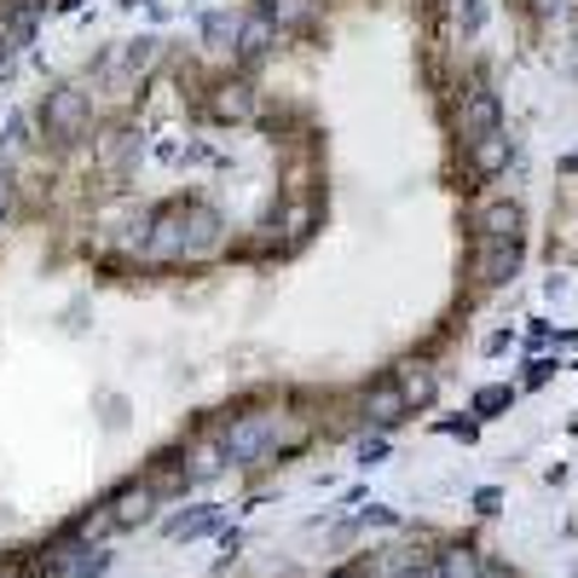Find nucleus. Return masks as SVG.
<instances>
[{"mask_svg": "<svg viewBox=\"0 0 578 578\" xmlns=\"http://www.w3.org/2000/svg\"><path fill=\"white\" fill-rule=\"evenodd\" d=\"M273 446H278V411H255V417L232 423V434H226V458L232 463H255Z\"/></svg>", "mask_w": 578, "mask_h": 578, "instance_id": "1", "label": "nucleus"}, {"mask_svg": "<svg viewBox=\"0 0 578 578\" xmlns=\"http://www.w3.org/2000/svg\"><path fill=\"white\" fill-rule=\"evenodd\" d=\"M88 93L81 88H53L47 93V105H41V122H47V134L53 139H76L81 128H88Z\"/></svg>", "mask_w": 578, "mask_h": 578, "instance_id": "2", "label": "nucleus"}, {"mask_svg": "<svg viewBox=\"0 0 578 578\" xmlns=\"http://www.w3.org/2000/svg\"><path fill=\"white\" fill-rule=\"evenodd\" d=\"M498 128H504V105H498V93H492V88H469L463 111H458V134L474 144V139H486V134H498Z\"/></svg>", "mask_w": 578, "mask_h": 578, "instance_id": "3", "label": "nucleus"}, {"mask_svg": "<svg viewBox=\"0 0 578 578\" xmlns=\"http://www.w3.org/2000/svg\"><path fill=\"white\" fill-rule=\"evenodd\" d=\"M521 273V243L515 238H481V250H474V278L481 284H504Z\"/></svg>", "mask_w": 578, "mask_h": 578, "instance_id": "4", "label": "nucleus"}, {"mask_svg": "<svg viewBox=\"0 0 578 578\" xmlns=\"http://www.w3.org/2000/svg\"><path fill=\"white\" fill-rule=\"evenodd\" d=\"M144 255H151V261H180V255H185V203H180V209H169V215L151 226V238H144Z\"/></svg>", "mask_w": 578, "mask_h": 578, "instance_id": "5", "label": "nucleus"}, {"mask_svg": "<svg viewBox=\"0 0 578 578\" xmlns=\"http://www.w3.org/2000/svg\"><path fill=\"white\" fill-rule=\"evenodd\" d=\"M220 243V215L203 203H185V255H209Z\"/></svg>", "mask_w": 578, "mask_h": 578, "instance_id": "6", "label": "nucleus"}, {"mask_svg": "<svg viewBox=\"0 0 578 578\" xmlns=\"http://www.w3.org/2000/svg\"><path fill=\"white\" fill-rule=\"evenodd\" d=\"M250 111H255V93L243 88V81H226V88L209 99V116L215 122H250Z\"/></svg>", "mask_w": 578, "mask_h": 578, "instance_id": "7", "label": "nucleus"}, {"mask_svg": "<svg viewBox=\"0 0 578 578\" xmlns=\"http://www.w3.org/2000/svg\"><path fill=\"white\" fill-rule=\"evenodd\" d=\"M474 232L481 238H521V203H492V209H481Z\"/></svg>", "mask_w": 578, "mask_h": 578, "instance_id": "8", "label": "nucleus"}, {"mask_svg": "<svg viewBox=\"0 0 578 578\" xmlns=\"http://www.w3.org/2000/svg\"><path fill=\"white\" fill-rule=\"evenodd\" d=\"M469 162H474V180H492V174L509 162V139H504V134L474 139V144H469Z\"/></svg>", "mask_w": 578, "mask_h": 578, "instance_id": "9", "label": "nucleus"}, {"mask_svg": "<svg viewBox=\"0 0 578 578\" xmlns=\"http://www.w3.org/2000/svg\"><path fill=\"white\" fill-rule=\"evenodd\" d=\"M405 400H411L405 388H377V394L365 400V417L377 423V428H388V423H400V417H405Z\"/></svg>", "mask_w": 578, "mask_h": 578, "instance_id": "10", "label": "nucleus"}, {"mask_svg": "<svg viewBox=\"0 0 578 578\" xmlns=\"http://www.w3.org/2000/svg\"><path fill=\"white\" fill-rule=\"evenodd\" d=\"M144 515H151V486H128V492H116V504H111V521H116V527H139Z\"/></svg>", "mask_w": 578, "mask_h": 578, "instance_id": "11", "label": "nucleus"}, {"mask_svg": "<svg viewBox=\"0 0 578 578\" xmlns=\"http://www.w3.org/2000/svg\"><path fill=\"white\" fill-rule=\"evenodd\" d=\"M266 41H273V18H250V24H243V35H238V58L243 65H255V58L266 53Z\"/></svg>", "mask_w": 578, "mask_h": 578, "instance_id": "12", "label": "nucleus"}, {"mask_svg": "<svg viewBox=\"0 0 578 578\" xmlns=\"http://www.w3.org/2000/svg\"><path fill=\"white\" fill-rule=\"evenodd\" d=\"M486 567L474 562V550L469 544H451L446 555H440V578H481Z\"/></svg>", "mask_w": 578, "mask_h": 578, "instance_id": "13", "label": "nucleus"}, {"mask_svg": "<svg viewBox=\"0 0 578 578\" xmlns=\"http://www.w3.org/2000/svg\"><path fill=\"white\" fill-rule=\"evenodd\" d=\"M266 18L284 30H296V24H313V0H266Z\"/></svg>", "mask_w": 578, "mask_h": 578, "instance_id": "14", "label": "nucleus"}, {"mask_svg": "<svg viewBox=\"0 0 578 578\" xmlns=\"http://www.w3.org/2000/svg\"><path fill=\"white\" fill-rule=\"evenodd\" d=\"M215 521V509H197V515H180V521L169 527V539H185V532H203V527H209Z\"/></svg>", "mask_w": 578, "mask_h": 578, "instance_id": "15", "label": "nucleus"}, {"mask_svg": "<svg viewBox=\"0 0 578 578\" xmlns=\"http://www.w3.org/2000/svg\"><path fill=\"white\" fill-rule=\"evenodd\" d=\"M203 30H209V41H238V35H243L232 18H203Z\"/></svg>", "mask_w": 578, "mask_h": 578, "instance_id": "16", "label": "nucleus"}, {"mask_svg": "<svg viewBox=\"0 0 578 578\" xmlns=\"http://www.w3.org/2000/svg\"><path fill=\"white\" fill-rule=\"evenodd\" d=\"M504 405H509V388H486V394H481V417H498Z\"/></svg>", "mask_w": 578, "mask_h": 578, "instance_id": "17", "label": "nucleus"}, {"mask_svg": "<svg viewBox=\"0 0 578 578\" xmlns=\"http://www.w3.org/2000/svg\"><path fill=\"white\" fill-rule=\"evenodd\" d=\"M394 578H440V562H434V567H405V573H394Z\"/></svg>", "mask_w": 578, "mask_h": 578, "instance_id": "18", "label": "nucleus"}, {"mask_svg": "<svg viewBox=\"0 0 578 578\" xmlns=\"http://www.w3.org/2000/svg\"><path fill=\"white\" fill-rule=\"evenodd\" d=\"M532 7H539V12L550 18V12H562V7H567V0H532Z\"/></svg>", "mask_w": 578, "mask_h": 578, "instance_id": "19", "label": "nucleus"}, {"mask_svg": "<svg viewBox=\"0 0 578 578\" xmlns=\"http://www.w3.org/2000/svg\"><path fill=\"white\" fill-rule=\"evenodd\" d=\"M7 209H12V185L0 180V215H7Z\"/></svg>", "mask_w": 578, "mask_h": 578, "instance_id": "20", "label": "nucleus"}, {"mask_svg": "<svg viewBox=\"0 0 578 578\" xmlns=\"http://www.w3.org/2000/svg\"><path fill=\"white\" fill-rule=\"evenodd\" d=\"M330 578H365L359 567H342V573H330Z\"/></svg>", "mask_w": 578, "mask_h": 578, "instance_id": "21", "label": "nucleus"}, {"mask_svg": "<svg viewBox=\"0 0 578 578\" xmlns=\"http://www.w3.org/2000/svg\"><path fill=\"white\" fill-rule=\"evenodd\" d=\"M481 578H509V573H504V567H486V573H481Z\"/></svg>", "mask_w": 578, "mask_h": 578, "instance_id": "22", "label": "nucleus"}, {"mask_svg": "<svg viewBox=\"0 0 578 578\" xmlns=\"http://www.w3.org/2000/svg\"><path fill=\"white\" fill-rule=\"evenodd\" d=\"M7 53H12V47H7V30H0V58H7Z\"/></svg>", "mask_w": 578, "mask_h": 578, "instance_id": "23", "label": "nucleus"}, {"mask_svg": "<svg viewBox=\"0 0 578 578\" xmlns=\"http://www.w3.org/2000/svg\"><path fill=\"white\" fill-rule=\"evenodd\" d=\"M573 169H578V157H573Z\"/></svg>", "mask_w": 578, "mask_h": 578, "instance_id": "24", "label": "nucleus"}]
</instances>
